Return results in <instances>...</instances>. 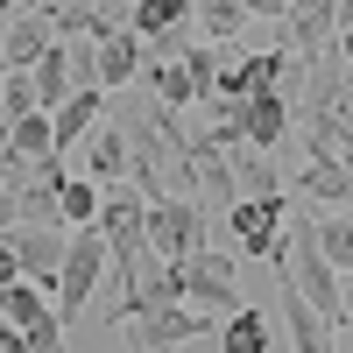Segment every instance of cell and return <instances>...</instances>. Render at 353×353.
<instances>
[{
	"mask_svg": "<svg viewBox=\"0 0 353 353\" xmlns=\"http://www.w3.org/2000/svg\"><path fill=\"white\" fill-rule=\"evenodd\" d=\"M14 14H21L14 0H0V78H8V36H14Z\"/></svg>",
	"mask_w": 353,
	"mask_h": 353,
	"instance_id": "cell-23",
	"label": "cell"
},
{
	"mask_svg": "<svg viewBox=\"0 0 353 353\" xmlns=\"http://www.w3.org/2000/svg\"><path fill=\"white\" fill-rule=\"evenodd\" d=\"M0 353H28V339H21V332L8 325V318H0Z\"/></svg>",
	"mask_w": 353,
	"mask_h": 353,
	"instance_id": "cell-24",
	"label": "cell"
},
{
	"mask_svg": "<svg viewBox=\"0 0 353 353\" xmlns=\"http://www.w3.org/2000/svg\"><path fill=\"white\" fill-rule=\"evenodd\" d=\"M85 176H92L99 191H106V184H113V191H121V184H134V156H128V134L113 128V121H106L92 141H85Z\"/></svg>",
	"mask_w": 353,
	"mask_h": 353,
	"instance_id": "cell-12",
	"label": "cell"
},
{
	"mask_svg": "<svg viewBox=\"0 0 353 353\" xmlns=\"http://www.w3.org/2000/svg\"><path fill=\"white\" fill-rule=\"evenodd\" d=\"M8 149H14L28 170L64 163V156H57V121H50V113H28V121H14V128H8Z\"/></svg>",
	"mask_w": 353,
	"mask_h": 353,
	"instance_id": "cell-15",
	"label": "cell"
},
{
	"mask_svg": "<svg viewBox=\"0 0 353 353\" xmlns=\"http://www.w3.org/2000/svg\"><path fill=\"white\" fill-rule=\"evenodd\" d=\"M0 241L14 248V261H21V276L36 283V290L64 276V254H71V233H28V226H14V233H0Z\"/></svg>",
	"mask_w": 353,
	"mask_h": 353,
	"instance_id": "cell-10",
	"label": "cell"
},
{
	"mask_svg": "<svg viewBox=\"0 0 353 353\" xmlns=\"http://www.w3.org/2000/svg\"><path fill=\"white\" fill-rule=\"evenodd\" d=\"M0 318L28 339V353H64V332H71V325H64V311H57L36 283H14L8 297H0Z\"/></svg>",
	"mask_w": 353,
	"mask_h": 353,
	"instance_id": "cell-7",
	"label": "cell"
},
{
	"mask_svg": "<svg viewBox=\"0 0 353 353\" xmlns=\"http://www.w3.org/2000/svg\"><path fill=\"white\" fill-rule=\"evenodd\" d=\"M14 283H28V276H21V261H14V248H8V241H0V297H8V290H14Z\"/></svg>",
	"mask_w": 353,
	"mask_h": 353,
	"instance_id": "cell-22",
	"label": "cell"
},
{
	"mask_svg": "<svg viewBox=\"0 0 353 353\" xmlns=\"http://www.w3.org/2000/svg\"><path fill=\"white\" fill-rule=\"evenodd\" d=\"M219 353H269V318L261 311H241L219 325Z\"/></svg>",
	"mask_w": 353,
	"mask_h": 353,
	"instance_id": "cell-19",
	"label": "cell"
},
{
	"mask_svg": "<svg viewBox=\"0 0 353 353\" xmlns=\"http://www.w3.org/2000/svg\"><path fill=\"white\" fill-rule=\"evenodd\" d=\"M99 233H106V261H113V283H121V297H128V290H134V269L149 261V198H141L134 184L106 191Z\"/></svg>",
	"mask_w": 353,
	"mask_h": 353,
	"instance_id": "cell-2",
	"label": "cell"
},
{
	"mask_svg": "<svg viewBox=\"0 0 353 353\" xmlns=\"http://www.w3.org/2000/svg\"><path fill=\"white\" fill-rule=\"evenodd\" d=\"M21 176H28V163H21V156L8 149V141H0V212H8V198L21 191Z\"/></svg>",
	"mask_w": 353,
	"mask_h": 353,
	"instance_id": "cell-21",
	"label": "cell"
},
{
	"mask_svg": "<svg viewBox=\"0 0 353 353\" xmlns=\"http://www.w3.org/2000/svg\"><path fill=\"white\" fill-rule=\"evenodd\" d=\"M64 163H43V170H28L21 176V191L8 198V212H0V226H28V233H64Z\"/></svg>",
	"mask_w": 353,
	"mask_h": 353,
	"instance_id": "cell-3",
	"label": "cell"
},
{
	"mask_svg": "<svg viewBox=\"0 0 353 353\" xmlns=\"http://www.w3.org/2000/svg\"><path fill=\"white\" fill-rule=\"evenodd\" d=\"M297 191L318 198V205H339V212H353V170H339V163H325V156H311V163H304Z\"/></svg>",
	"mask_w": 353,
	"mask_h": 353,
	"instance_id": "cell-17",
	"label": "cell"
},
{
	"mask_svg": "<svg viewBox=\"0 0 353 353\" xmlns=\"http://www.w3.org/2000/svg\"><path fill=\"white\" fill-rule=\"evenodd\" d=\"M57 50V14L50 8H21L14 14V36H8V71H21V78H36V64Z\"/></svg>",
	"mask_w": 353,
	"mask_h": 353,
	"instance_id": "cell-11",
	"label": "cell"
},
{
	"mask_svg": "<svg viewBox=\"0 0 353 353\" xmlns=\"http://www.w3.org/2000/svg\"><path fill=\"white\" fill-rule=\"evenodd\" d=\"M248 28H254L248 0H205V8H198V36H212V50H233Z\"/></svg>",
	"mask_w": 353,
	"mask_h": 353,
	"instance_id": "cell-14",
	"label": "cell"
},
{
	"mask_svg": "<svg viewBox=\"0 0 353 353\" xmlns=\"http://www.w3.org/2000/svg\"><path fill=\"white\" fill-rule=\"evenodd\" d=\"M276 276H290V283H297V297H304L318 318H325L332 332H346V325H353L346 276L325 261V248H318V226H311V219H290V261H283Z\"/></svg>",
	"mask_w": 353,
	"mask_h": 353,
	"instance_id": "cell-1",
	"label": "cell"
},
{
	"mask_svg": "<svg viewBox=\"0 0 353 353\" xmlns=\"http://www.w3.org/2000/svg\"><path fill=\"white\" fill-rule=\"evenodd\" d=\"M318 248H325V261L353 283V212H332V219H318Z\"/></svg>",
	"mask_w": 353,
	"mask_h": 353,
	"instance_id": "cell-20",
	"label": "cell"
},
{
	"mask_svg": "<svg viewBox=\"0 0 353 353\" xmlns=\"http://www.w3.org/2000/svg\"><path fill=\"white\" fill-rule=\"evenodd\" d=\"M99 212H106V191L92 184V176H71V184H64V233L99 226Z\"/></svg>",
	"mask_w": 353,
	"mask_h": 353,
	"instance_id": "cell-18",
	"label": "cell"
},
{
	"mask_svg": "<svg viewBox=\"0 0 353 353\" xmlns=\"http://www.w3.org/2000/svg\"><path fill=\"white\" fill-rule=\"evenodd\" d=\"M226 163H233V184H241V198H283V191H290L283 170L261 156V149H226Z\"/></svg>",
	"mask_w": 353,
	"mask_h": 353,
	"instance_id": "cell-16",
	"label": "cell"
},
{
	"mask_svg": "<svg viewBox=\"0 0 353 353\" xmlns=\"http://www.w3.org/2000/svg\"><path fill=\"white\" fill-rule=\"evenodd\" d=\"M113 269L106 261V233L99 226H85V233H71V254H64V276H57V311H64V325L85 311V297L99 290V276Z\"/></svg>",
	"mask_w": 353,
	"mask_h": 353,
	"instance_id": "cell-6",
	"label": "cell"
},
{
	"mask_svg": "<svg viewBox=\"0 0 353 353\" xmlns=\"http://www.w3.org/2000/svg\"><path fill=\"white\" fill-rule=\"evenodd\" d=\"M290 191L283 198H241L226 212V226H233V248L241 254H261V261H276V248H283V233H290Z\"/></svg>",
	"mask_w": 353,
	"mask_h": 353,
	"instance_id": "cell-8",
	"label": "cell"
},
{
	"mask_svg": "<svg viewBox=\"0 0 353 353\" xmlns=\"http://www.w3.org/2000/svg\"><path fill=\"white\" fill-rule=\"evenodd\" d=\"M121 325V346L128 353H170V346H184L198 332H212L191 304H163V311H134V318H113Z\"/></svg>",
	"mask_w": 353,
	"mask_h": 353,
	"instance_id": "cell-4",
	"label": "cell"
},
{
	"mask_svg": "<svg viewBox=\"0 0 353 353\" xmlns=\"http://www.w3.org/2000/svg\"><path fill=\"white\" fill-rule=\"evenodd\" d=\"M106 113H113V99H106V92H78L71 106H57V113H50V121H57V156H64V149H78L85 134H99V121H106Z\"/></svg>",
	"mask_w": 353,
	"mask_h": 353,
	"instance_id": "cell-13",
	"label": "cell"
},
{
	"mask_svg": "<svg viewBox=\"0 0 353 353\" xmlns=\"http://www.w3.org/2000/svg\"><path fill=\"white\" fill-rule=\"evenodd\" d=\"M149 248L163 261H198L205 254V205L191 198H156L149 205Z\"/></svg>",
	"mask_w": 353,
	"mask_h": 353,
	"instance_id": "cell-5",
	"label": "cell"
},
{
	"mask_svg": "<svg viewBox=\"0 0 353 353\" xmlns=\"http://www.w3.org/2000/svg\"><path fill=\"white\" fill-rule=\"evenodd\" d=\"M8 128H14V113H8V78H0V141H8Z\"/></svg>",
	"mask_w": 353,
	"mask_h": 353,
	"instance_id": "cell-25",
	"label": "cell"
},
{
	"mask_svg": "<svg viewBox=\"0 0 353 353\" xmlns=\"http://www.w3.org/2000/svg\"><path fill=\"white\" fill-rule=\"evenodd\" d=\"M346 353H353V346H346Z\"/></svg>",
	"mask_w": 353,
	"mask_h": 353,
	"instance_id": "cell-26",
	"label": "cell"
},
{
	"mask_svg": "<svg viewBox=\"0 0 353 353\" xmlns=\"http://www.w3.org/2000/svg\"><path fill=\"white\" fill-rule=\"evenodd\" d=\"M184 304H191L198 318H241V311H248L241 290H233V261H226V254L205 248L198 261H184Z\"/></svg>",
	"mask_w": 353,
	"mask_h": 353,
	"instance_id": "cell-9",
	"label": "cell"
}]
</instances>
